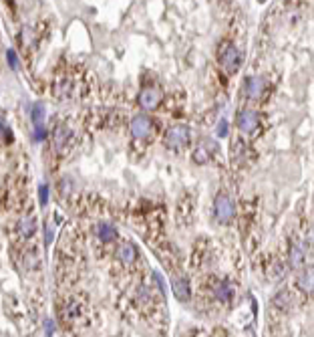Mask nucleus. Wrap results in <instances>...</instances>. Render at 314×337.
Segmentation results:
<instances>
[{"mask_svg": "<svg viewBox=\"0 0 314 337\" xmlns=\"http://www.w3.org/2000/svg\"><path fill=\"white\" fill-rule=\"evenodd\" d=\"M218 61L222 65V69L228 75H234L240 69V51L236 49L232 42H222L220 51H218Z\"/></svg>", "mask_w": 314, "mask_h": 337, "instance_id": "1", "label": "nucleus"}, {"mask_svg": "<svg viewBox=\"0 0 314 337\" xmlns=\"http://www.w3.org/2000/svg\"><path fill=\"white\" fill-rule=\"evenodd\" d=\"M214 212H216V218H218L222 224L230 222L236 214L234 200H232L228 194H218V196H216V202H214Z\"/></svg>", "mask_w": 314, "mask_h": 337, "instance_id": "2", "label": "nucleus"}, {"mask_svg": "<svg viewBox=\"0 0 314 337\" xmlns=\"http://www.w3.org/2000/svg\"><path fill=\"white\" fill-rule=\"evenodd\" d=\"M165 141L169 148H184L190 143V127L188 126H173L167 129Z\"/></svg>", "mask_w": 314, "mask_h": 337, "instance_id": "3", "label": "nucleus"}, {"mask_svg": "<svg viewBox=\"0 0 314 337\" xmlns=\"http://www.w3.org/2000/svg\"><path fill=\"white\" fill-rule=\"evenodd\" d=\"M258 122H260V119H258V113L252 111V109H242V111L238 113V117H236V124L240 127V131H244V133L256 131Z\"/></svg>", "mask_w": 314, "mask_h": 337, "instance_id": "4", "label": "nucleus"}, {"mask_svg": "<svg viewBox=\"0 0 314 337\" xmlns=\"http://www.w3.org/2000/svg\"><path fill=\"white\" fill-rule=\"evenodd\" d=\"M151 129H153V124H151V119H149L147 115H137V117H133V122H131V135H133L135 139H145V137H149Z\"/></svg>", "mask_w": 314, "mask_h": 337, "instance_id": "5", "label": "nucleus"}, {"mask_svg": "<svg viewBox=\"0 0 314 337\" xmlns=\"http://www.w3.org/2000/svg\"><path fill=\"white\" fill-rule=\"evenodd\" d=\"M159 103H161V93H159L157 89H153V87L143 89V91L139 93V105H141L143 109L153 111Z\"/></svg>", "mask_w": 314, "mask_h": 337, "instance_id": "6", "label": "nucleus"}, {"mask_svg": "<svg viewBox=\"0 0 314 337\" xmlns=\"http://www.w3.org/2000/svg\"><path fill=\"white\" fill-rule=\"evenodd\" d=\"M95 234H97L99 240H103V243H113V240L117 238V230H115V226H111L109 222H99V224H95Z\"/></svg>", "mask_w": 314, "mask_h": 337, "instance_id": "7", "label": "nucleus"}, {"mask_svg": "<svg viewBox=\"0 0 314 337\" xmlns=\"http://www.w3.org/2000/svg\"><path fill=\"white\" fill-rule=\"evenodd\" d=\"M117 256L121 262L131 264V262L137 258V249L133 247V243H121L117 249Z\"/></svg>", "mask_w": 314, "mask_h": 337, "instance_id": "8", "label": "nucleus"}, {"mask_svg": "<svg viewBox=\"0 0 314 337\" xmlns=\"http://www.w3.org/2000/svg\"><path fill=\"white\" fill-rule=\"evenodd\" d=\"M244 91H246V95H248L250 99H258V97L262 95V91H264V81H262L260 77H250V79L246 81Z\"/></svg>", "mask_w": 314, "mask_h": 337, "instance_id": "9", "label": "nucleus"}, {"mask_svg": "<svg viewBox=\"0 0 314 337\" xmlns=\"http://www.w3.org/2000/svg\"><path fill=\"white\" fill-rule=\"evenodd\" d=\"M171 289H173V293H175V297H177L179 301H188V299H190V285H188L186 279L173 277V279H171Z\"/></svg>", "mask_w": 314, "mask_h": 337, "instance_id": "10", "label": "nucleus"}, {"mask_svg": "<svg viewBox=\"0 0 314 337\" xmlns=\"http://www.w3.org/2000/svg\"><path fill=\"white\" fill-rule=\"evenodd\" d=\"M298 287H300L304 293H312L314 295V267H310L308 271H304V273L298 277Z\"/></svg>", "mask_w": 314, "mask_h": 337, "instance_id": "11", "label": "nucleus"}, {"mask_svg": "<svg viewBox=\"0 0 314 337\" xmlns=\"http://www.w3.org/2000/svg\"><path fill=\"white\" fill-rule=\"evenodd\" d=\"M35 230H37V224H35L33 218H20V222H18V234H20V238H31L35 234Z\"/></svg>", "mask_w": 314, "mask_h": 337, "instance_id": "12", "label": "nucleus"}, {"mask_svg": "<svg viewBox=\"0 0 314 337\" xmlns=\"http://www.w3.org/2000/svg\"><path fill=\"white\" fill-rule=\"evenodd\" d=\"M216 297H218L220 301H230V299L234 297V287H232L228 281L220 283V285L216 287Z\"/></svg>", "mask_w": 314, "mask_h": 337, "instance_id": "13", "label": "nucleus"}, {"mask_svg": "<svg viewBox=\"0 0 314 337\" xmlns=\"http://www.w3.org/2000/svg\"><path fill=\"white\" fill-rule=\"evenodd\" d=\"M42 119H44V107L42 105H35L33 107V122H35V126H42Z\"/></svg>", "mask_w": 314, "mask_h": 337, "instance_id": "14", "label": "nucleus"}, {"mask_svg": "<svg viewBox=\"0 0 314 337\" xmlns=\"http://www.w3.org/2000/svg\"><path fill=\"white\" fill-rule=\"evenodd\" d=\"M67 139H69V131H67L65 127H59L57 133H55V143L61 148L63 143H67Z\"/></svg>", "mask_w": 314, "mask_h": 337, "instance_id": "15", "label": "nucleus"}, {"mask_svg": "<svg viewBox=\"0 0 314 337\" xmlns=\"http://www.w3.org/2000/svg\"><path fill=\"white\" fill-rule=\"evenodd\" d=\"M290 262H292V267H300L304 262V256H302V253L298 249H292L290 251Z\"/></svg>", "mask_w": 314, "mask_h": 337, "instance_id": "16", "label": "nucleus"}, {"mask_svg": "<svg viewBox=\"0 0 314 337\" xmlns=\"http://www.w3.org/2000/svg\"><path fill=\"white\" fill-rule=\"evenodd\" d=\"M39 198H40V204L44 206V204H46V200H48V188H46L44 184H40V188H39Z\"/></svg>", "mask_w": 314, "mask_h": 337, "instance_id": "17", "label": "nucleus"}, {"mask_svg": "<svg viewBox=\"0 0 314 337\" xmlns=\"http://www.w3.org/2000/svg\"><path fill=\"white\" fill-rule=\"evenodd\" d=\"M6 57H8V65L12 67V69H16L18 67V59H16V55H14V51H6Z\"/></svg>", "mask_w": 314, "mask_h": 337, "instance_id": "18", "label": "nucleus"}, {"mask_svg": "<svg viewBox=\"0 0 314 337\" xmlns=\"http://www.w3.org/2000/svg\"><path fill=\"white\" fill-rule=\"evenodd\" d=\"M218 135L224 137L226 135V122H220V127H218Z\"/></svg>", "mask_w": 314, "mask_h": 337, "instance_id": "19", "label": "nucleus"}, {"mask_svg": "<svg viewBox=\"0 0 314 337\" xmlns=\"http://www.w3.org/2000/svg\"><path fill=\"white\" fill-rule=\"evenodd\" d=\"M46 243H50V226H46Z\"/></svg>", "mask_w": 314, "mask_h": 337, "instance_id": "20", "label": "nucleus"}, {"mask_svg": "<svg viewBox=\"0 0 314 337\" xmlns=\"http://www.w3.org/2000/svg\"><path fill=\"white\" fill-rule=\"evenodd\" d=\"M312 240H314V230H312Z\"/></svg>", "mask_w": 314, "mask_h": 337, "instance_id": "21", "label": "nucleus"}]
</instances>
